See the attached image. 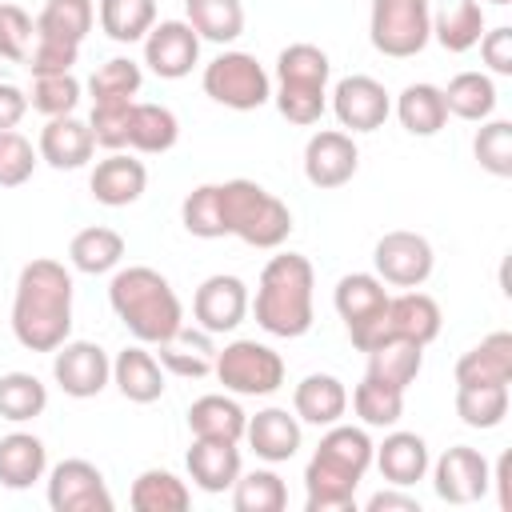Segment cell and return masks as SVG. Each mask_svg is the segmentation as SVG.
<instances>
[{
	"instance_id": "1",
	"label": "cell",
	"mask_w": 512,
	"mask_h": 512,
	"mask_svg": "<svg viewBox=\"0 0 512 512\" xmlns=\"http://www.w3.org/2000/svg\"><path fill=\"white\" fill-rule=\"evenodd\" d=\"M12 336L28 352H56L72 336V272L36 256L20 268L12 292Z\"/></svg>"
},
{
	"instance_id": "2",
	"label": "cell",
	"mask_w": 512,
	"mask_h": 512,
	"mask_svg": "<svg viewBox=\"0 0 512 512\" xmlns=\"http://www.w3.org/2000/svg\"><path fill=\"white\" fill-rule=\"evenodd\" d=\"M372 436L356 424H328L312 460L304 464V508L308 512H352L356 488L372 468Z\"/></svg>"
},
{
	"instance_id": "3",
	"label": "cell",
	"mask_w": 512,
	"mask_h": 512,
	"mask_svg": "<svg viewBox=\"0 0 512 512\" xmlns=\"http://www.w3.org/2000/svg\"><path fill=\"white\" fill-rule=\"evenodd\" d=\"M312 292H316L312 260L300 252H276L264 264V272L256 280V300H248V308L256 312V324L268 336L300 340L316 320Z\"/></svg>"
},
{
	"instance_id": "4",
	"label": "cell",
	"mask_w": 512,
	"mask_h": 512,
	"mask_svg": "<svg viewBox=\"0 0 512 512\" xmlns=\"http://www.w3.org/2000/svg\"><path fill=\"white\" fill-rule=\"evenodd\" d=\"M108 304L116 320L136 336V344L156 348L160 340H172L184 328V308H180L176 288L168 284V276H160L148 264L116 268L108 284Z\"/></svg>"
},
{
	"instance_id": "5",
	"label": "cell",
	"mask_w": 512,
	"mask_h": 512,
	"mask_svg": "<svg viewBox=\"0 0 512 512\" xmlns=\"http://www.w3.org/2000/svg\"><path fill=\"white\" fill-rule=\"evenodd\" d=\"M220 216H224V236H236L248 248L272 252L292 236L288 204L244 176L220 184Z\"/></svg>"
},
{
	"instance_id": "6",
	"label": "cell",
	"mask_w": 512,
	"mask_h": 512,
	"mask_svg": "<svg viewBox=\"0 0 512 512\" xmlns=\"http://www.w3.org/2000/svg\"><path fill=\"white\" fill-rule=\"evenodd\" d=\"M336 316L348 328V340L360 352H372L380 344H388V288L376 272H348L336 280L332 292Z\"/></svg>"
},
{
	"instance_id": "7",
	"label": "cell",
	"mask_w": 512,
	"mask_h": 512,
	"mask_svg": "<svg viewBox=\"0 0 512 512\" xmlns=\"http://www.w3.org/2000/svg\"><path fill=\"white\" fill-rule=\"evenodd\" d=\"M200 84H204V92L216 104H224L232 112H256V108H264L272 100V76H268V68L252 52H240V48L212 56L204 64Z\"/></svg>"
},
{
	"instance_id": "8",
	"label": "cell",
	"mask_w": 512,
	"mask_h": 512,
	"mask_svg": "<svg viewBox=\"0 0 512 512\" xmlns=\"http://www.w3.org/2000/svg\"><path fill=\"white\" fill-rule=\"evenodd\" d=\"M212 376L232 396H272L284 384V356L260 340H232L216 352Z\"/></svg>"
},
{
	"instance_id": "9",
	"label": "cell",
	"mask_w": 512,
	"mask_h": 512,
	"mask_svg": "<svg viewBox=\"0 0 512 512\" xmlns=\"http://www.w3.org/2000/svg\"><path fill=\"white\" fill-rule=\"evenodd\" d=\"M368 36L380 56L408 60L432 40V4L428 0H372Z\"/></svg>"
},
{
	"instance_id": "10",
	"label": "cell",
	"mask_w": 512,
	"mask_h": 512,
	"mask_svg": "<svg viewBox=\"0 0 512 512\" xmlns=\"http://www.w3.org/2000/svg\"><path fill=\"white\" fill-rule=\"evenodd\" d=\"M48 508L52 512H112L116 500L108 492L104 472L92 460H60L48 472Z\"/></svg>"
},
{
	"instance_id": "11",
	"label": "cell",
	"mask_w": 512,
	"mask_h": 512,
	"mask_svg": "<svg viewBox=\"0 0 512 512\" xmlns=\"http://www.w3.org/2000/svg\"><path fill=\"white\" fill-rule=\"evenodd\" d=\"M372 264H376V276L384 284H392V288H420L432 276L436 252H432L428 236L408 232V228H396V232H384L376 240Z\"/></svg>"
},
{
	"instance_id": "12",
	"label": "cell",
	"mask_w": 512,
	"mask_h": 512,
	"mask_svg": "<svg viewBox=\"0 0 512 512\" xmlns=\"http://www.w3.org/2000/svg\"><path fill=\"white\" fill-rule=\"evenodd\" d=\"M428 472L444 504H476L488 496V484H492V464L484 460L480 448H468V444L444 448L436 464H428Z\"/></svg>"
},
{
	"instance_id": "13",
	"label": "cell",
	"mask_w": 512,
	"mask_h": 512,
	"mask_svg": "<svg viewBox=\"0 0 512 512\" xmlns=\"http://www.w3.org/2000/svg\"><path fill=\"white\" fill-rule=\"evenodd\" d=\"M52 380L72 400H92L112 384V356L92 340H64L52 352Z\"/></svg>"
},
{
	"instance_id": "14",
	"label": "cell",
	"mask_w": 512,
	"mask_h": 512,
	"mask_svg": "<svg viewBox=\"0 0 512 512\" xmlns=\"http://www.w3.org/2000/svg\"><path fill=\"white\" fill-rule=\"evenodd\" d=\"M360 168V148L352 140V132H340V128H324V132H312L308 144H304V180L320 192H332V188H344Z\"/></svg>"
},
{
	"instance_id": "15",
	"label": "cell",
	"mask_w": 512,
	"mask_h": 512,
	"mask_svg": "<svg viewBox=\"0 0 512 512\" xmlns=\"http://www.w3.org/2000/svg\"><path fill=\"white\" fill-rule=\"evenodd\" d=\"M192 316H196V328H204L208 336L236 332L248 316V284L228 272L208 276L192 296Z\"/></svg>"
},
{
	"instance_id": "16",
	"label": "cell",
	"mask_w": 512,
	"mask_h": 512,
	"mask_svg": "<svg viewBox=\"0 0 512 512\" xmlns=\"http://www.w3.org/2000/svg\"><path fill=\"white\" fill-rule=\"evenodd\" d=\"M144 64L160 80H184L200 64V36L188 20H156L144 36Z\"/></svg>"
},
{
	"instance_id": "17",
	"label": "cell",
	"mask_w": 512,
	"mask_h": 512,
	"mask_svg": "<svg viewBox=\"0 0 512 512\" xmlns=\"http://www.w3.org/2000/svg\"><path fill=\"white\" fill-rule=\"evenodd\" d=\"M332 112L348 132H376L392 116V96L372 76H344L332 88Z\"/></svg>"
},
{
	"instance_id": "18",
	"label": "cell",
	"mask_w": 512,
	"mask_h": 512,
	"mask_svg": "<svg viewBox=\"0 0 512 512\" xmlns=\"http://www.w3.org/2000/svg\"><path fill=\"white\" fill-rule=\"evenodd\" d=\"M144 188H148V168H144V160H136L128 152H108L104 160H96V168L88 176V192L104 208L136 204L144 196Z\"/></svg>"
},
{
	"instance_id": "19",
	"label": "cell",
	"mask_w": 512,
	"mask_h": 512,
	"mask_svg": "<svg viewBox=\"0 0 512 512\" xmlns=\"http://www.w3.org/2000/svg\"><path fill=\"white\" fill-rule=\"evenodd\" d=\"M40 160L52 164L56 172H76L92 160L96 152V140H92V128L88 120H80L76 112L72 116H52L44 128H40V144H36Z\"/></svg>"
},
{
	"instance_id": "20",
	"label": "cell",
	"mask_w": 512,
	"mask_h": 512,
	"mask_svg": "<svg viewBox=\"0 0 512 512\" xmlns=\"http://www.w3.org/2000/svg\"><path fill=\"white\" fill-rule=\"evenodd\" d=\"M244 440H248V448H252L260 460H268V464H284V460H292V456L300 452L304 432H300L296 412L272 404V408H260L256 416H248V424H244Z\"/></svg>"
},
{
	"instance_id": "21",
	"label": "cell",
	"mask_w": 512,
	"mask_h": 512,
	"mask_svg": "<svg viewBox=\"0 0 512 512\" xmlns=\"http://www.w3.org/2000/svg\"><path fill=\"white\" fill-rule=\"evenodd\" d=\"M292 412H296L300 424H312V428H328V424L344 420V412H348V388H344V380L332 376V372L304 376L292 388Z\"/></svg>"
},
{
	"instance_id": "22",
	"label": "cell",
	"mask_w": 512,
	"mask_h": 512,
	"mask_svg": "<svg viewBox=\"0 0 512 512\" xmlns=\"http://www.w3.org/2000/svg\"><path fill=\"white\" fill-rule=\"evenodd\" d=\"M372 464L380 468V476L396 488H412L416 480L428 476V440L416 432H388L376 448H372Z\"/></svg>"
},
{
	"instance_id": "23",
	"label": "cell",
	"mask_w": 512,
	"mask_h": 512,
	"mask_svg": "<svg viewBox=\"0 0 512 512\" xmlns=\"http://www.w3.org/2000/svg\"><path fill=\"white\" fill-rule=\"evenodd\" d=\"M440 304L428 296V292H400V296H388V336L392 340H412L420 348H428L436 336H440Z\"/></svg>"
},
{
	"instance_id": "24",
	"label": "cell",
	"mask_w": 512,
	"mask_h": 512,
	"mask_svg": "<svg viewBox=\"0 0 512 512\" xmlns=\"http://www.w3.org/2000/svg\"><path fill=\"white\" fill-rule=\"evenodd\" d=\"M112 384L120 388L124 400L132 404H152L164 396V368L156 360V352H148L144 344L120 348L112 360Z\"/></svg>"
},
{
	"instance_id": "25",
	"label": "cell",
	"mask_w": 512,
	"mask_h": 512,
	"mask_svg": "<svg viewBox=\"0 0 512 512\" xmlns=\"http://www.w3.org/2000/svg\"><path fill=\"white\" fill-rule=\"evenodd\" d=\"M184 464H188V480H192L200 492H224V488H232L236 476H240V448L228 444V440L192 436V448H188Z\"/></svg>"
},
{
	"instance_id": "26",
	"label": "cell",
	"mask_w": 512,
	"mask_h": 512,
	"mask_svg": "<svg viewBox=\"0 0 512 512\" xmlns=\"http://www.w3.org/2000/svg\"><path fill=\"white\" fill-rule=\"evenodd\" d=\"M456 384H512V336L488 332L456 360Z\"/></svg>"
},
{
	"instance_id": "27",
	"label": "cell",
	"mask_w": 512,
	"mask_h": 512,
	"mask_svg": "<svg viewBox=\"0 0 512 512\" xmlns=\"http://www.w3.org/2000/svg\"><path fill=\"white\" fill-rule=\"evenodd\" d=\"M48 472V448L32 432H8L0 440V484L12 492L32 488Z\"/></svg>"
},
{
	"instance_id": "28",
	"label": "cell",
	"mask_w": 512,
	"mask_h": 512,
	"mask_svg": "<svg viewBox=\"0 0 512 512\" xmlns=\"http://www.w3.org/2000/svg\"><path fill=\"white\" fill-rule=\"evenodd\" d=\"M156 360L164 372L172 376H184V380H204L212 376V364H216V348H212V336L204 328H180L172 340H160L156 344Z\"/></svg>"
},
{
	"instance_id": "29",
	"label": "cell",
	"mask_w": 512,
	"mask_h": 512,
	"mask_svg": "<svg viewBox=\"0 0 512 512\" xmlns=\"http://www.w3.org/2000/svg\"><path fill=\"white\" fill-rule=\"evenodd\" d=\"M244 424H248V412L224 392H208V396L188 404V432L192 436L240 444L244 440Z\"/></svg>"
},
{
	"instance_id": "30",
	"label": "cell",
	"mask_w": 512,
	"mask_h": 512,
	"mask_svg": "<svg viewBox=\"0 0 512 512\" xmlns=\"http://www.w3.org/2000/svg\"><path fill=\"white\" fill-rule=\"evenodd\" d=\"M484 36V4L480 0H444L432 12V40L444 52H468Z\"/></svg>"
},
{
	"instance_id": "31",
	"label": "cell",
	"mask_w": 512,
	"mask_h": 512,
	"mask_svg": "<svg viewBox=\"0 0 512 512\" xmlns=\"http://www.w3.org/2000/svg\"><path fill=\"white\" fill-rule=\"evenodd\" d=\"M180 140V120L168 104H152V100H136L132 116H128V148L144 152V156H160L168 148H176Z\"/></svg>"
},
{
	"instance_id": "32",
	"label": "cell",
	"mask_w": 512,
	"mask_h": 512,
	"mask_svg": "<svg viewBox=\"0 0 512 512\" xmlns=\"http://www.w3.org/2000/svg\"><path fill=\"white\" fill-rule=\"evenodd\" d=\"M124 260V236L116 228H104V224H92V228H80L68 244V264L84 276H104V272H116Z\"/></svg>"
},
{
	"instance_id": "33",
	"label": "cell",
	"mask_w": 512,
	"mask_h": 512,
	"mask_svg": "<svg viewBox=\"0 0 512 512\" xmlns=\"http://www.w3.org/2000/svg\"><path fill=\"white\" fill-rule=\"evenodd\" d=\"M128 504L136 512H184L192 504V488H188V480H180L168 468H144L132 480Z\"/></svg>"
},
{
	"instance_id": "34",
	"label": "cell",
	"mask_w": 512,
	"mask_h": 512,
	"mask_svg": "<svg viewBox=\"0 0 512 512\" xmlns=\"http://www.w3.org/2000/svg\"><path fill=\"white\" fill-rule=\"evenodd\" d=\"M92 24H96V4L92 0H48L36 16V36L80 48L88 40Z\"/></svg>"
},
{
	"instance_id": "35",
	"label": "cell",
	"mask_w": 512,
	"mask_h": 512,
	"mask_svg": "<svg viewBox=\"0 0 512 512\" xmlns=\"http://www.w3.org/2000/svg\"><path fill=\"white\" fill-rule=\"evenodd\" d=\"M396 120L404 124V132L412 136H436L444 124H448V104H444V92L428 80L420 84H408L400 96H396Z\"/></svg>"
},
{
	"instance_id": "36",
	"label": "cell",
	"mask_w": 512,
	"mask_h": 512,
	"mask_svg": "<svg viewBox=\"0 0 512 512\" xmlns=\"http://www.w3.org/2000/svg\"><path fill=\"white\" fill-rule=\"evenodd\" d=\"M440 92H444L448 116L468 120V124L488 120V116L496 112V100H500L488 72H456V76L448 80V88H440Z\"/></svg>"
},
{
	"instance_id": "37",
	"label": "cell",
	"mask_w": 512,
	"mask_h": 512,
	"mask_svg": "<svg viewBox=\"0 0 512 512\" xmlns=\"http://www.w3.org/2000/svg\"><path fill=\"white\" fill-rule=\"evenodd\" d=\"M184 20L200 40L232 44L244 32V4L240 0H184Z\"/></svg>"
},
{
	"instance_id": "38",
	"label": "cell",
	"mask_w": 512,
	"mask_h": 512,
	"mask_svg": "<svg viewBox=\"0 0 512 512\" xmlns=\"http://www.w3.org/2000/svg\"><path fill=\"white\" fill-rule=\"evenodd\" d=\"M420 368H424V348L420 344H412V340H388V344H380V348L368 352V372L364 376L384 380V384L408 392L416 384Z\"/></svg>"
},
{
	"instance_id": "39",
	"label": "cell",
	"mask_w": 512,
	"mask_h": 512,
	"mask_svg": "<svg viewBox=\"0 0 512 512\" xmlns=\"http://www.w3.org/2000/svg\"><path fill=\"white\" fill-rule=\"evenodd\" d=\"M508 384H456V416L468 428L492 432L508 416Z\"/></svg>"
},
{
	"instance_id": "40",
	"label": "cell",
	"mask_w": 512,
	"mask_h": 512,
	"mask_svg": "<svg viewBox=\"0 0 512 512\" xmlns=\"http://www.w3.org/2000/svg\"><path fill=\"white\" fill-rule=\"evenodd\" d=\"M100 28L116 44H140L156 24V0H100Z\"/></svg>"
},
{
	"instance_id": "41",
	"label": "cell",
	"mask_w": 512,
	"mask_h": 512,
	"mask_svg": "<svg viewBox=\"0 0 512 512\" xmlns=\"http://www.w3.org/2000/svg\"><path fill=\"white\" fill-rule=\"evenodd\" d=\"M352 412L360 416L364 428H396L400 416H404V392L384 384V380L364 376L352 388Z\"/></svg>"
},
{
	"instance_id": "42",
	"label": "cell",
	"mask_w": 512,
	"mask_h": 512,
	"mask_svg": "<svg viewBox=\"0 0 512 512\" xmlns=\"http://www.w3.org/2000/svg\"><path fill=\"white\" fill-rule=\"evenodd\" d=\"M332 60L316 44H288L276 56V84H304V88H328Z\"/></svg>"
},
{
	"instance_id": "43",
	"label": "cell",
	"mask_w": 512,
	"mask_h": 512,
	"mask_svg": "<svg viewBox=\"0 0 512 512\" xmlns=\"http://www.w3.org/2000/svg\"><path fill=\"white\" fill-rule=\"evenodd\" d=\"M48 408V388L32 372H4L0 376V420L24 424Z\"/></svg>"
},
{
	"instance_id": "44",
	"label": "cell",
	"mask_w": 512,
	"mask_h": 512,
	"mask_svg": "<svg viewBox=\"0 0 512 512\" xmlns=\"http://www.w3.org/2000/svg\"><path fill=\"white\" fill-rule=\"evenodd\" d=\"M232 508L236 512H284L288 508V488L272 468L240 472L232 484Z\"/></svg>"
},
{
	"instance_id": "45",
	"label": "cell",
	"mask_w": 512,
	"mask_h": 512,
	"mask_svg": "<svg viewBox=\"0 0 512 512\" xmlns=\"http://www.w3.org/2000/svg\"><path fill=\"white\" fill-rule=\"evenodd\" d=\"M144 84V68L128 56H112L104 60L92 76H88V92H92V104H108V100H136Z\"/></svg>"
},
{
	"instance_id": "46",
	"label": "cell",
	"mask_w": 512,
	"mask_h": 512,
	"mask_svg": "<svg viewBox=\"0 0 512 512\" xmlns=\"http://www.w3.org/2000/svg\"><path fill=\"white\" fill-rule=\"evenodd\" d=\"M472 156L480 160V168L496 180L512 176V124L508 120H480L476 136H472Z\"/></svg>"
},
{
	"instance_id": "47",
	"label": "cell",
	"mask_w": 512,
	"mask_h": 512,
	"mask_svg": "<svg viewBox=\"0 0 512 512\" xmlns=\"http://www.w3.org/2000/svg\"><path fill=\"white\" fill-rule=\"evenodd\" d=\"M80 104V80L72 72H48V76H32L28 88V108H36L40 116H72Z\"/></svg>"
},
{
	"instance_id": "48",
	"label": "cell",
	"mask_w": 512,
	"mask_h": 512,
	"mask_svg": "<svg viewBox=\"0 0 512 512\" xmlns=\"http://www.w3.org/2000/svg\"><path fill=\"white\" fill-rule=\"evenodd\" d=\"M180 224L188 228V236L200 240H220L224 236V216H220V184H200L184 196L180 204Z\"/></svg>"
},
{
	"instance_id": "49",
	"label": "cell",
	"mask_w": 512,
	"mask_h": 512,
	"mask_svg": "<svg viewBox=\"0 0 512 512\" xmlns=\"http://www.w3.org/2000/svg\"><path fill=\"white\" fill-rule=\"evenodd\" d=\"M272 100H276V112L288 120V124H316L328 108V88H304V84H276L272 88Z\"/></svg>"
},
{
	"instance_id": "50",
	"label": "cell",
	"mask_w": 512,
	"mask_h": 512,
	"mask_svg": "<svg viewBox=\"0 0 512 512\" xmlns=\"http://www.w3.org/2000/svg\"><path fill=\"white\" fill-rule=\"evenodd\" d=\"M36 160H40V152L32 148V140L24 132H16V128L0 132V188L28 184L36 172Z\"/></svg>"
},
{
	"instance_id": "51",
	"label": "cell",
	"mask_w": 512,
	"mask_h": 512,
	"mask_svg": "<svg viewBox=\"0 0 512 512\" xmlns=\"http://www.w3.org/2000/svg\"><path fill=\"white\" fill-rule=\"evenodd\" d=\"M36 40V20L20 4H0V60L24 64Z\"/></svg>"
},
{
	"instance_id": "52",
	"label": "cell",
	"mask_w": 512,
	"mask_h": 512,
	"mask_svg": "<svg viewBox=\"0 0 512 512\" xmlns=\"http://www.w3.org/2000/svg\"><path fill=\"white\" fill-rule=\"evenodd\" d=\"M132 104L136 100H108V104H92V116H88V128H92V140L108 152H120L128 148V116H132Z\"/></svg>"
},
{
	"instance_id": "53",
	"label": "cell",
	"mask_w": 512,
	"mask_h": 512,
	"mask_svg": "<svg viewBox=\"0 0 512 512\" xmlns=\"http://www.w3.org/2000/svg\"><path fill=\"white\" fill-rule=\"evenodd\" d=\"M76 56H80V48L60 44V40H40V36H36V44H32V52H28L24 64H28L32 76H48V72H72Z\"/></svg>"
},
{
	"instance_id": "54",
	"label": "cell",
	"mask_w": 512,
	"mask_h": 512,
	"mask_svg": "<svg viewBox=\"0 0 512 512\" xmlns=\"http://www.w3.org/2000/svg\"><path fill=\"white\" fill-rule=\"evenodd\" d=\"M480 60L488 64L492 76H512V28L508 24L484 28V36H480Z\"/></svg>"
},
{
	"instance_id": "55",
	"label": "cell",
	"mask_w": 512,
	"mask_h": 512,
	"mask_svg": "<svg viewBox=\"0 0 512 512\" xmlns=\"http://www.w3.org/2000/svg\"><path fill=\"white\" fill-rule=\"evenodd\" d=\"M24 112H28V92L8 84V80H0V132L16 128L24 120Z\"/></svg>"
},
{
	"instance_id": "56",
	"label": "cell",
	"mask_w": 512,
	"mask_h": 512,
	"mask_svg": "<svg viewBox=\"0 0 512 512\" xmlns=\"http://www.w3.org/2000/svg\"><path fill=\"white\" fill-rule=\"evenodd\" d=\"M364 508H368V512H392V508H400V512H420V500H416V496H408L404 488H396V484H388V488H380V492H372Z\"/></svg>"
},
{
	"instance_id": "57",
	"label": "cell",
	"mask_w": 512,
	"mask_h": 512,
	"mask_svg": "<svg viewBox=\"0 0 512 512\" xmlns=\"http://www.w3.org/2000/svg\"><path fill=\"white\" fill-rule=\"evenodd\" d=\"M508 472H512V456H500V460H496V468H492V484H488V488H496V504H500V512H512Z\"/></svg>"
},
{
	"instance_id": "58",
	"label": "cell",
	"mask_w": 512,
	"mask_h": 512,
	"mask_svg": "<svg viewBox=\"0 0 512 512\" xmlns=\"http://www.w3.org/2000/svg\"><path fill=\"white\" fill-rule=\"evenodd\" d=\"M488 4H500V8H504V4H512V0H488Z\"/></svg>"
}]
</instances>
